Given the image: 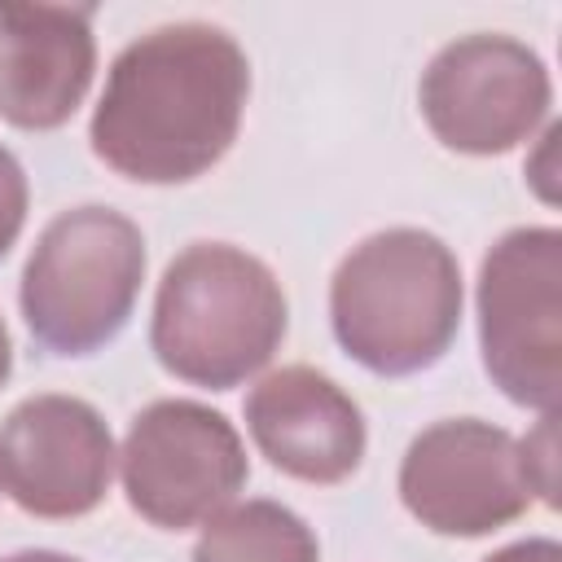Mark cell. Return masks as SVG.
I'll use <instances>...</instances> for the list:
<instances>
[{
  "label": "cell",
  "instance_id": "cell-15",
  "mask_svg": "<svg viewBox=\"0 0 562 562\" xmlns=\"http://www.w3.org/2000/svg\"><path fill=\"white\" fill-rule=\"evenodd\" d=\"M483 562H562V549H558V540L536 536V540L505 544V549H496V553H492V558H483Z\"/></svg>",
  "mask_w": 562,
  "mask_h": 562
},
{
  "label": "cell",
  "instance_id": "cell-16",
  "mask_svg": "<svg viewBox=\"0 0 562 562\" xmlns=\"http://www.w3.org/2000/svg\"><path fill=\"white\" fill-rule=\"evenodd\" d=\"M4 562H79V558H66V553H53V549H26V553H13Z\"/></svg>",
  "mask_w": 562,
  "mask_h": 562
},
{
  "label": "cell",
  "instance_id": "cell-10",
  "mask_svg": "<svg viewBox=\"0 0 562 562\" xmlns=\"http://www.w3.org/2000/svg\"><path fill=\"white\" fill-rule=\"evenodd\" d=\"M92 70V4H0V119L9 127H61L88 97Z\"/></svg>",
  "mask_w": 562,
  "mask_h": 562
},
{
  "label": "cell",
  "instance_id": "cell-11",
  "mask_svg": "<svg viewBox=\"0 0 562 562\" xmlns=\"http://www.w3.org/2000/svg\"><path fill=\"white\" fill-rule=\"evenodd\" d=\"M255 448L299 483H342L364 457V417L356 400L312 364H285L246 395Z\"/></svg>",
  "mask_w": 562,
  "mask_h": 562
},
{
  "label": "cell",
  "instance_id": "cell-8",
  "mask_svg": "<svg viewBox=\"0 0 562 562\" xmlns=\"http://www.w3.org/2000/svg\"><path fill=\"white\" fill-rule=\"evenodd\" d=\"M404 509L435 536H492L536 501L518 439L479 417H452L422 430L400 465Z\"/></svg>",
  "mask_w": 562,
  "mask_h": 562
},
{
  "label": "cell",
  "instance_id": "cell-13",
  "mask_svg": "<svg viewBox=\"0 0 562 562\" xmlns=\"http://www.w3.org/2000/svg\"><path fill=\"white\" fill-rule=\"evenodd\" d=\"M518 457L527 470V483L536 492V501L553 505L558 501V443H553V413H540V426L518 439Z\"/></svg>",
  "mask_w": 562,
  "mask_h": 562
},
{
  "label": "cell",
  "instance_id": "cell-12",
  "mask_svg": "<svg viewBox=\"0 0 562 562\" xmlns=\"http://www.w3.org/2000/svg\"><path fill=\"white\" fill-rule=\"evenodd\" d=\"M193 562H321V544L294 509L277 501H241L202 527Z\"/></svg>",
  "mask_w": 562,
  "mask_h": 562
},
{
  "label": "cell",
  "instance_id": "cell-9",
  "mask_svg": "<svg viewBox=\"0 0 562 562\" xmlns=\"http://www.w3.org/2000/svg\"><path fill=\"white\" fill-rule=\"evenodd\" d=\"M101 413L75 395H31L0 426V487L31 518L92 514L114 474Z\"/></svg>",
  "mask_w": 562,
  "mask_h": 562
},
{
  "label": "cell",
  "instance_id": "cell-5",
  "mask_svg": "<svg viewBox=\"0 0 562 562\" xmlns=\"http://www.w3.org/2000/svg\"><path fill=\"white\" fill-rule=\"evenodd\" d=\"M483 369L505 400L553 413L562 391V233L509 228L479 268Z\"/></svg>",
  "mask_w": 562,
  "mask_h": 562
},
{
  "label": "cell",
  "instance_id": "cell-7",
  "mask_svg": "<svg viewBox=\"0 0 562 562\" xmlns=\"http://www.w3.org/2000/svg\"><path fill=\"white\" fill-rule=\"evenodd\" d=\"M544 61L509 35H461L443 44L417 88L422 119L452 154L496 158L522 145L549 114Z\"/></svg>",
  "mask_w": 562,
  "mask_h": 562
},
{
  "label": "cell",
  "instance_id": "cell-1",
  "mask_svg": "<svg viewBox=\"0 0 562 562\" xmlns=\"http://www.w3.org/2000/svg\"><path fill=\"white\" fill-rule=\"evenodd\" d=\"M250 97L241 44L211 22H171L132 40L92 110V154L136 184H184L237 140Z\"/></svg>",
  "mask_w": 562,
  "mask_h": 562
},
{
  "label": "cell",
  "instance_id": "cell-14",
  "mask_svg": "<svg viewBox=\"0 0 562 562\" xmlns=\"http://www.w3.org/2000/svg\"><path fill=\"white\" fill-rule=\"evenodd\" d=\"M22 224H26V176L22 162L0 145V259L18 241Z\"/></svg>",
  "mask_w": 562,
  "mask_h": 562
},
{
  "label": "cell",
  "instance_id": "cell-17",
  "mask_svg": "<svg viewBox=\"0 0 562 562\" xmlns=\"http://www.w3.org/2000/svg\"><path fill=\"white\" fill-rule=\"evenodd\" d=\"M9 373H13V342H9V329L0 321V386L9 382Z\"/></svg>",
  "mask_w": 562,
  "mask_h": 562
},
{
  "label": "cell",
  "instance_id": "cell-6",
  "mask_svg": "<svg viewBox=\"0 0 562 562\" xmlns=\"http://www.w3.org/2000/svg\"><path fill=\"white\" fill-rule=\"evenodd\" d=\"M119 470L127 505L162 531L211 522L250 474L233 422L193 400H154L140 408L127 426Z\"/></svg>",
  "mask_w": 562,
  "mask_h": 562
},
{
  "label": "cell",
  "instance_id": "cell-2",
  "mask_svg": "<svg viewBox=\"0 0 562 562\" xmlns=\"http://www.w3.org/2000/svg\"><path fill=\"white\" fill-rule=\"evenodd\" d=\"M285 325V290L263 259L224 241H193L158 281L149 347L171 378L233 391L277 356Z\"/></svg>",
  "mask_w": 562,
  "mask_h": 562
},
{
  "label": "cell",
  "instance_id": "cell-3",
  "mask_svg": "<svg viewBox=\"0 0 562 562\" xmlns=\"http://www.w3.org/2000/svg\"><path fill=\"white\" fill-rule=\"evenodd\" d=\"M338 347L378 378H408L443 360L461 329L457 255L426 228L364 237L329 281Z\"/></svg>",
  "mask_w": 562,
  "mask_h": 562
},
{
  "label": "cell",
  "instance_id": "cell-4",
  "mask_svg": "<svg viewBox=\"0 0 562 562\" xmlns=\"http://www.w3.org/2000/svg\"><path fill=\"white\" fill-rule=\"evenodd\" d=\"M145 281V237L110 206L61 211L22 268V321L53 356L101 351L132 316Z\"/></svg>",
  "mask_w": 562,
  "mask_h": 562
}]
</instances>
